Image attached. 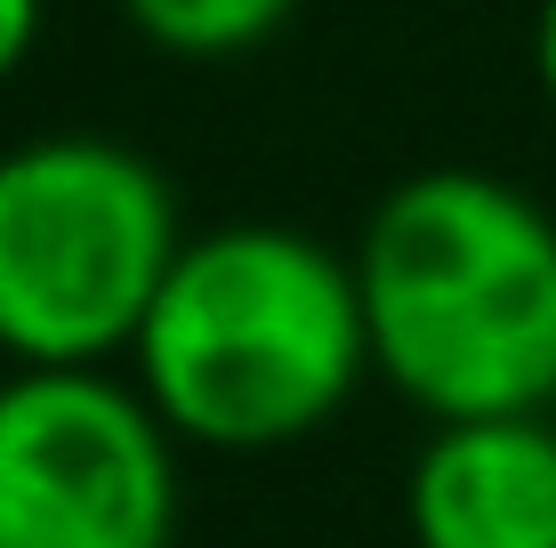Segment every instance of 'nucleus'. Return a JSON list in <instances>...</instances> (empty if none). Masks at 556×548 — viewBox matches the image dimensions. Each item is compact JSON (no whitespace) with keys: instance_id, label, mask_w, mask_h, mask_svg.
<instances>
[{"instance_id":"39448f33","label":"nucleus","mask_w":556,"mask_h":548,"mask_svg":"<svg viewBox=\"0 0 556 548\" xmlns=\"http://www.w3.org/2000/svg\"><path fill=\"white\" fill-rule=\"evenodd\" d=\"M412 548H556V428L548 411L435 420L404 476Z\"/></svg>"},{"instance_id":"f03ea898","label":"nucleus","mask_w":556,"mask_h":548,"mask_svg":"<svg viewBox=\"0 0 556 548\" xmlns=\"http://www.w3.org/2000/svg\"><path fill=\"white\" fill-rule=\"evenodd\" d=\"M129 364L178 444L282 451L371 371L355 258L266 218L186 234Z\"/></svg>"},{"instance_id":"6e6552de","label":"nucleus","mask_w":556,"mask_h":548,"mask_svg":"<svg viewBox=\"0 0 556 548\" xmlns=\"http://www.w3.org/2000/svg\"><path fill=\"white\" fill-rule=\"evenodd\" d=\"M532 73H541V98L556 105V0H541V25H532Z\"/></svg>"},{"instance_id":"f257e3e1","label":"nucleus","mask_w":556,"mask_h":548,"mask_svg":"<svg viewBox=\"0 0 556 548\" xmlns=\"http://www.w3.org/2000/svg\"><path fill=\"white\" fill-rule=\"evenodd\" d=\"M371 371L428 420L556 404V218L492 169H419L355 242Z\"/></svg>"},{"instance_id":"0eeeda50","label":"nucleus","mask_w":556,"mask_h":548,"mask_svg":"<svg viewBox=\"0 0 556 548\" xmlns=\"http://www.w3.org/2000/svg\"><path fill=\"white\" fill-rule=\"evenodd\" d=\"M41 16H49V0H0V81H16L25 56L41 49Z\"/></svg>"},{"instance_id":"20e7f679","label":"nucleus","mask_w":556,"mask_h":548,"mask_svg":"<svg viewBox=\"0 0 556 548\" xmlns=\"http://www.w3.org/2000/svg\"><path fill=\"white\" fill-rule=\"evenodd\" d=\"M178 436L98 364L0 380V548H169Z\"/></svg>"},{"instance_id":"7ed1b4c3","label":"nucleus","mask_w":556,"mask_h":548,"mask_svg":"<svg viewBox=\"0 0 556 548\" xmlns=\"http://www.w3.org/2000/svg\"><path fill=\"white\" fill-rule=\"evenodd\" d=\"M178 251V194L138 145H9L0 154V355L25 371L129 355Z\"/></svg>"},{"instance_id":"423d86ee","label":"nucleus","mask_w":556,"mask_h":548,"mask_svg":"<svg viewBox=\"0 0 556 548\" xmlns=\"http://www.w3.org/2000/svg\"><path fill=\"white\" fill-rule=\"evenodd\" d=\"M299 0H122L129 33L146 49L178 56V65H218V56H251L266 33L291 16Z\"/></svg>"}]
</instances>
